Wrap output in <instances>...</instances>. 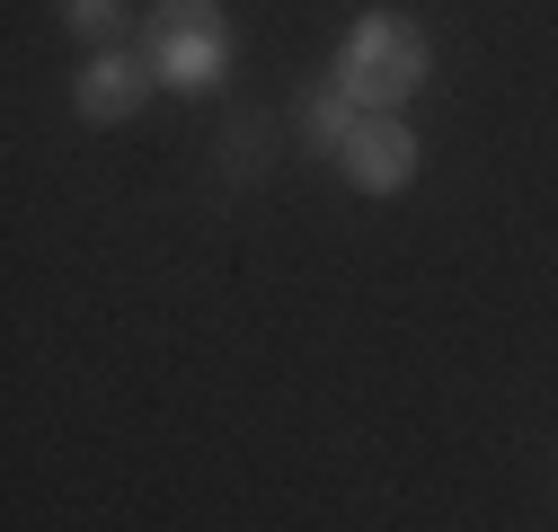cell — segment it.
I'll return each mask as SVG.
<instances>
[{"label": "cell", "instance_id": "cell-5", "mask_svg": "<svg viewBox=\"0 0 558 532\" xmlns=\"http://www.w3.org/2000/svg\"><path fill=\"white\" fill-rule=\"evenodd\" d=\"M151 72H160L169 89H214V81L231 72V36H222V27H214V36H178V45L151 53Z\"/></svg>", "mask_w": 558, "mask_h": 532}, {"label": "cell", "instance_id": "cell-8", "mask_svg": "<svg viewBox=\"0 0 558 532\" xmlns=\"http://www.w3.org/2000/svg\"><path fill=\"white\" fill-rule=\"evenodd\" d=\"M62 27H72L81 45H124V0H62Z\"/></svg>", "mask_w": 558, "mask_h": 532}, {"label": "cell", "instance_id": "cell-1", "mask_svg": "<svg viewBox=\"0 0 558 532\" xmlns=\"http://www.w3.org/2000/svg\"><path fill=\"white\" fill-rule=\"evenodd\" d=\"M337 81L355 89L373 116H399V107H408V89L426 81V36H416L408 19H390V10H373V19H355V36H345Z\"/></svg>", "mask_w": 558, "mask_h": 532}, {"label": "cell", "instance_id": "cell-7", "mask_svg": "<svg viewBox=\"0 0 558 532\" xmlns=\"http://www.w3.org/2000/svg\"><path fill=\"white\" fill-rule=\"evenodd\" d=\"M214 27H222L214 0H151V19H143V53H160V45H178V36H214Z\"/></svg>", "mask_w": 558, "mask_h": 532}, {"label": "cell", "instance_id": "cell-4", "mask_svg": "<svg viewBox=\"0 0 558 532\" xmlns=\"http://www.w3.org/2000/svg\"><path fill=\"white\" fill-rule=\"evenodd\" d=\"M364 116H373V107H364L355 89H345V81H319V89L302 98V143L345 160V143H355V124H364Z\"/></svg>", "mask_w": 558, "mask_h": 532}, {"label": "cell", "instance_id": "cell-2", "mask_svg": "<svg viewBox=\"0 0 558 532\" xmlns=\"http://www.w3.org/2000/svg\"><path fill=\"white\" fill-rule=\"evenodd\" d=\"M345 178H355L364 195H390L416 178V133L399 116H364L355 124V143H345Z\"/></svg>", "mask_w": 558, "mask_h": 532}, {"label": "cell", "instance_id": "cell-3", "mask_svg": "<svg viewBox=\"0 0 558 532\" xmlns=\"http://www.w3.org/2000/svg\"><path fill=\"white\" fill-rule=\"evenodd\" d=\"M143 89H151V72L116 45V53H98L89 72H81V89H72V98H81V116H89V124H133V116H143Z\"/></svg>", "mask_w": 558, "mask_h": 532}, {"label": "cell", "instance_id": "cell-6", "mask_svg": "<svg viewBox=\"0 0 558 532\" xmlns=\"http://www.w3.org/2000/svg\"><path fill=\"white\" fill-rule=\"evenodd\" d=\"M266 160H275V124H266V116H231V124H222V152H214V178H222V186H248Z\"/></svg>", "mask_w": 558, "mask_h": 532}]
</instances>
